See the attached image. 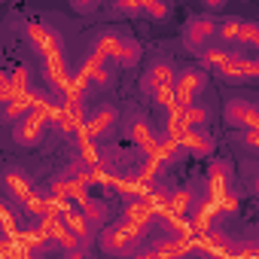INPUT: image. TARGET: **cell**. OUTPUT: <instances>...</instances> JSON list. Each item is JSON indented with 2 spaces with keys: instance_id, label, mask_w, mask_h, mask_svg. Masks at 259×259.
I'll return each instance as SVG.
<instances>
[{
  "instance_id": "cell-1",
  "label": "cell",
  "mask_w": 259,
  "mask_h": 259,
  "mask_svg": "<svg viewBox=\"0 0 259 259\" xmlns=\"http://www.w3.org/2000/svg\"><path fill=\"white\" fill-rule=\"evenodd\" d=\"M141 238H144V229H138L132 220L122 217L116 226H110L98 235V244H101L104 253H135Z\"/></svg>"
},
{
  "instance_id": "cell-2",
  "label": "cell",
  "mask_w": 259,
  "mask_h": 259,
  "mask_svg": "<svg viewBox=\"0 0 259 259\" xmlns=\"http://www.w3.org/2000/svg\"><path fill=\"white\" fill-rule=\"evenodd\" d=\"M174 76H177V70H174L168 61H156V64L147 70V76H144V92H147L162 110H168V107L174 104V95H171Z\"/></svg>"
},
{
  "instance_id": "cell-3",
  "label": "cell",
  "mask_w": 259,
  "mask_h": 259,
  "mask_svg": "<svg viewBox=\"0 0 259 259\" xmlns=\"http://www.w3.org/2000/svg\"><path fill=\"white\" fill-rule=\"evenodd\" d=\"M183 43L186 49H192L195 55L207 46L217 43V22L210 16H192L186 25H183Z\"/></svg>"
},
{
  "instance_id": "cell-4",
  "label": "cell",
  "mask_w": 259,
  "mask_h": 259,
  "mask_svg": "<svg viewBox=\"0 0 259 259\" xmlns=\"http://www.w3.org/2000/svg\"><path fill=\"white\" fill-rule=\"evenodd\" d=\"M204 89H207V73H204V70H198V67H189V70H183V73H177V76H174L171 95H174V104L186 107V104H192Z\"/></svg>"
},
{
  "instance_id": "cell-5",
  "label": "cell",
  "mask_w": 259,
  "mask_h": 259,
  "mask_svg": "<svg viewBox=\"0 0 259 259\" xmlns=\"http://www.w3.org/2000/svg\"><path fill=\"white\" fill-rule=\"evenodd\" d=\"M213 70H217V76H223L229 82H250L259 76V64L253 58H241L235 49H229V55L220 64H213Z\"/></svg>"
},
{
  "instance_id": "cell-6",
  "label": "cell",
  "mask_w": 259,
  "mask_h": 259,
  "mask_svg": "<svg viewBox=\"0 0 259 259\" xmlns=\"http://www.w3.org/2000/svg\"><path fill=\"white\" fill-rule=\"evenodd\" d=\"M116 119H119L116 107H98L92 116H85V119H82L79 132L98 144V141H104V138H110V135H113V125H116Z\"/></svg>"
},
{
  "instance_id": "cell-7",
  "label": "cell",
  "mask_w": 259,
  "mask_h": 259,
  "mask_svg": "<svg viewBox=\"0 0 259 259\" xmlns=\"http://www.w3.org/2000/svg\"><path fill=\"white\" fill-rule=\"evenodd\" d=\"M256 113H259V107L253 101H247V98H235V101H229L223 107V119L232 128H259V116Z\"/></svg>"
},
{
  "instance_id": "cell-8",
  "label": "cell",
  "mask_w": 259,
  "mask_h": 259,
  "mask_svg": "<svg viewBox=\"0 0 259 259\" xmlns=\"http://www.w3.org/2000/svg\"><path fill=\"white\" fill-rule=\"evenodd\" d=\"M207 186L217 198H226L232 195V186H235V168L226 162V159H217L207 165Z\"/></svg>"
},
{
  "instance_id": "cell-9",
  "label": "cell",
  "mask_w": 259,
  "mask_h": 259,
  "mask_svg": "<svg viewBox=\"0 0 259 259\" xmlns=\"http://www.w3.org/2000/svg\"><path fill=\"white\" fill-rule=\"evenodd\" d=\"M180 147L186 150V156H210L213 153V135L204 132V128H183V132L177 135Z\"/></svg>"
},
{
  "instance_id": "cell-10",
  "label": "cell",
  "mask_w": 259,
  "mask_h": 259,
  "mask_svg": "<svg viewBox=\"0 0 259 259\" xmlns=\"http://www.w3.org/2000/svg\"><path fill=\"white\" fill-rule=\"evenodd\" d=\"M28 40H31V46L40 55H49V52H58L61 49L58 31H52L46 22H28Z\"/></svg>"
},
{
  "instance_id": "cell-11",
  "label": "cell",
  "mask_w": 259,
  "mask_h": 259,
  "mask_svg": "<svg viewBox=\"0 0 259 259\" xmlns=\"http://www.w3.org/2000/svg\"><path fill=\"white\" fill-rule=\"evenodd\" d=\"M43 76H46V82L55 89V95L61 98L64 85L70 82V73H67V67H64V55H61V49L43 55Z\"/></svg>"
},
{
  "instance_id": "cell-12",
  "label": "cell",
  "mask_w": 259,
  "mask_h": 259,
  "mask_svg": "<svg viewBox=\"0 0 259 259\" xmlns=\"http://www.w3.org/2000/svg\"><path fill=\"white\" fill-rule=\"evenodd\" d=\"M128 141L138 144L141 153H153V147H156V141H159V132H156V128H153L144 116H135L132 122H128Z\"/></svg>"
},
{
  "instance_id": "cell-13",
  "label": "cell",
  "mask_w": 259,
  "mask_h": 259,
  "mask_svg": "<svg viewBox=\"0 0 259 259\" xmlns=\"http://www.w3.org/2000/svg\"><path fill=\"white\" fill-rule=\"evenodd\" d=\"M4 186H7V192L19 201V204H28L37 192H34V186H31V180L19 171V168H7L4 171Z\"/></svg>"
},
{
  "instance_id": "cell-14",
  "label": "cell",
  "mask_w": 259,
  "mask_h": 259,
  "mask_svg": "<svg viewBox=\"0 0 259 259\" xmlns=\"http://www.w3.org/2000/svg\"><path fill=\"white\" fill-rule=\"evenodd\" d=\"M76 207H79V213H82V220H85L89 229H101V226L107 223V217H110L107 204H104L101 198H92V195H85Z\"/></svg>"
},
{
  "instance_id": "cell-15",
  "label": "cell",
  "mask_w": 259,
  "mask_h": 259,
  "mask_svg": "<svg viewBox=\"0 0 259 259\" xmlns=\"http://www.w3.org/2000/svg\"><path fill=\"white\" fill-rule=\"evenodd\" d=\"M10 89H13V98H19V101H28V104H31L34 89H31V70H28L25 64H16V67L10 70Z\"/></svg>"
},
{
  "instance_id": "cell-16",
  "label": "cell",
  "mask_w": 259,
  "mask_h": 259,
  "mask_svg": "<svg viewBox=\"0 0 259 259\" xmlns=\"http://www.w3.org/2000/svg\"><path fill=\"white\" fill-rule=\"evenodd\" d=\"M141 61V43L135 37H122V46H119V55H116V64L119 67H135Z\"/></svg>"
},
{
  "instance_id": "cell-17",
  "label": "cell",
  "mask_w": 259,
  "mask_h": 259,
  "mask_svg": "<svg viewBox=\"0 0 259 259\" xmlns=\"http://www.w3.org/2000/svg\"><path fill=\"white\" fill-rule=\"evenodd\" d=\"M180 113H183L186 128H204V125L210 122V110H207V107H198L195 101L186 104V107H180Z\"/></svg>"
},
{
  "instance_id": "cell-18",
  "label": "cell",
  "mask_w": 259,
  "mask_h": 259,
  "mask_svg": "<svg viewBox=\"0 0 259 259\" xmlns=\"http://www.w3.org/2000/svg\"><path fill=\"white\" fill-rule=\"evenodd\" d=\"M141 16H147V19H168L171 16V4L168 0H144Z\"/></svg>"
},
{
  "instance_id": "cell-19",
  "label": "cell",
  "mask_w": 259,
  "mask_h": 259,
  "mask_svg": "<svg viewBox=\"0 0 259 259\" xmlns=\"http://www.w3.org/2000/svg\"><path fill=\"white\" fill-rule=\"evenodd\" d=\"M238 43H244V46L256 49V46H259V28H256L253 22H241V31H238Z\"/></svg>"
},
{
  "instance_id": "cell-20",
  "label": "cell",
  "mask_w": 259,
  "mask_h": 259,
  "mask_svg": "<svg viewBox=\"0 0 259 259\" xmlns=\"http://www.w3.org/2000/svg\"><path fill=\"white\" fill-rule=\"evenodd\" d=\"M4 107V122H16L25 110H28V101H19V98H10L7 104H0Z\"/></svg>"
},
{
  "instance_id": "cell-21",
  "label": "cell",
  "mask_w": 259,
  "mask_h": 259,
  "mask_svg": "<svg viewBox=\"0 0 259 259\" xmlns=\"http://www.w3.org/2000/svg\"><path fill=\"white\" fill-rule=\"evenodd\" d=\"M113 10L122 13V16H141L144 0H113Z\"/></svg>"
},
{
  "instance_id": "cell-22",
  "label": "cell",
  "mask_w": 259,
  "mask_h": 259,
  "mask_svg": "<svg viewBox=\"0 0 259 259\" xmlns=\"http://www.w3.org/2000/svg\"><path fill=\"white\" fill-rule=\"evenodd\" d=\"M13 98V89H10V73L0 67V104H7Z\"/></svg>"
},
{
  "instance_id": "cell-23",
  "label": "cell",
  "mask_w": 259,
  "mask_h": 259,
  "mask_svg": "<svg viewBox=\"0 0 259 259\" xmlns=\"http://www.w3.org/2000/svg\"><path fill=\"white\" fill-rule=\"evenodd\" d=\"M241 144H244L247 150H259V132H256V128H244Z\"/></svg>"
},
{
  "instance_id": "cell-24",
  "label": "cell",
  "mask_w": 259,
  "mask_h": 259,
  "mask_svg": "<svg viewBox=\"0 0 259 259\" xmlns=\"http://www.w3.org/2000/svg\"><path fill=\"white\" fill-rule=\"evenodd\" d=\"M95 4L98 0H73V10L76 13H89V10H95Z\"/></svg>"
},
{
  "instance_id": "cell-25",
  "label": "cell",
  "mask_w": 259,
  "mask_h": 259,
  "mask_svg": "<svg viewBox=\"0 0 259 259\" xmlns=\"http://www.w3.org/2000/svg\"><path fill=\"white\" fill-rule=\"evenodd\" d=\"M201 4H204L207 10H223V7H226V0H201Z\"/></svg>"
}]
</instances>
